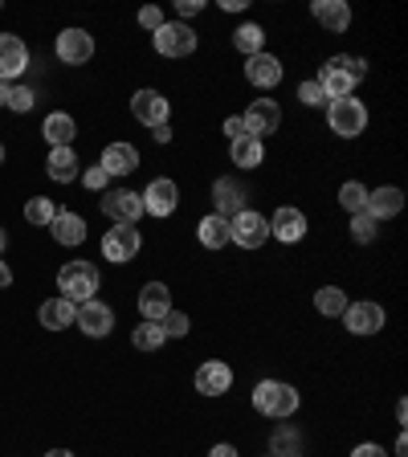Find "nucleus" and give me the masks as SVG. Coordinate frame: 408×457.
Masks as SVG:
<instances>
[{"mask_svg": "<svg viewBox=\"0 0 408 457\" xmlns=\"http://www.w3.org/2000/svg\"><path fill=\"white\" fill-rule=\"evenodd\" d=\"M363 78H368V62H363V57H352V54H339L323 66L319 86H323L327 103H335V98H352V90L363 82Z\"/></svg>", "mask_w": 408, "mask_h": 457, "instance_id": "f257e3e1", "label": "nucleus"}, {"mask_svg": "<svg viewBox=\"0 0 408 457\" xmlns=\"http://www.w3.org/2000/svg\"><path fill=\"white\" fill-rule=\"evenodd\" d=\"M254 409L270 420L295 417L298 412V388H290V384H282V380H262L254 388Z\"/></svg>", "mask_w": 408, "mask_h": 457, "instance_id": "f03ea898", "label": "nucleus"}, {"mask_svg": "<svg viewBox=\"0 0 408 457\" xmlns=\"http://www.w3.org/2000/svg\"><path fill=\"white\" fill-rule=\"evenodd\" d=\"M57 286H62V298L82 306L98 295V270L90 262H82V257H74V262H66V266L57 270Z\"/></svg>", "mask_w": 408, "mask_h": 457, "instance_id": "7ed1b4c3", "label": "nucleus"}, {"mask_svg": "<svg viewBox=\"0 0 408 457\" xmlns=\"http://www.w3.org/2000/svg\"><path fill=\"white\" fill-rule=\"evenodd\" d=\"M327 127L343 139H355L368 127V106L360 98H335V103H327Z\"/></svg>", "mask_w": 408, "mask_h": 457, "instance_id": "20e7f679", "label": "nucleus"}, {"mask_svg": "<svg viewBox=\"0 0 408 457\" xmlns=\"http://www.w3.org/2000/svg\"><path fill=\"white\" fill-rule=\"evenodd\" d=\"M229 241L241 249H262L270 241V217H262L257 209H241L229 220Z\"/></svg>", "mask_w": 408, "mask_h": 457, "instance_id": "39448f33", "label": "nucleus"}, {"mask_svg": "<svg viewBox=\"0 0 408 457\" xmlns=\"http://www.w3.org/2000/svg\"><path fill=\"white\" fill-rule=\"evenodd\" d=\"M152 46L160 57H188L196 49V33H192L184 21H163L152 33Z\"/></svg>", "mask_w": 408, "mask_h": 457, "instance_id": "423d86ee", "label": "nucleus"}, {"mask_svg": "<svg viewBox=\"0 0 408 457\" xmlns=\"http://www.w3.org/2000/svg\"><path fill=\"white\" fill-rule=\"evenodd\" d=\"M139 200H143V212H147V217H171L176 204H180V188H176V180H168V176H155V180L139 192Z\"/></svg>", "mask_w": 408, "mask_h": 457, "instance_id": "0eeeda50", "label": "nucleus"}, {"mask_svg": "<svg viewBox=\"0 0 408 457\" xmlns=\"http://www.w3.org/2000/svg\"><path fill=\"white\" fill-rule=\"evenodd\" d=\"M241 123H246V135L266 139V135H274L278 127H282V106H278L274 98H254V106L241 114Z\"/></svg>", "mask_w": 408, "mask_h": 457, "instance_id": "6e6552de", "label": "nucleus"}, {"mask_svg": "<svg viewBox=\"0 0 408 457\" xmlns=\"http://www.w3.org/2000/svg\"><path fill=\"white\" fill-rule=\"evenodd\" d=\"M139 245H143L139 228L135 225H114V228H106V237H103V257L114 262V266H123V262H131V257L139 253Z\"/></svg>", "mask_w": 408, "mask_h": 457, "instance_id": "1a4fd4ad", "label": "nucleus"}, {"mask_svg": "<svg viewBox=\"0 0 408 457\" xmlns=\"http://www.w3.org/2000/svg\"><path fill=\"white\" fill-rule=\"evenodd\" d=\"M339 319L352 335H376V331H384V323H388V314H384L380 303H347V311H343Z\"/></svg>", "mask_w": 408, "mask_h": 457, "instance_id": "9d476101", "label": "nucleus"}, {"mask_svg": "<svg viewBox=\"0 0 408 457\" xmlns=\"http://www.w3.org/2000/svg\"><path fill=\"white\" fill-rule=\"evenodd\" d=\"M131 114L139 119L143 127H168V114H171V106H168V98L160 95V90H135L131 95Z\"/></svg>", "mask_w": 408, "mask_h": 457, "instance_id": "9b49d317", "label": "nucleus"}, {"mask_svg": "<svg viewBox=\"0 0 408 457\" xmlns=\"http://www.w3.org/2000/svg\"><path fill=\"white\" fill-rule=\"evenodd\" d=\"M103 212L114 220V225H139L143 200H139V192H127V188L103 192Z\"/></svg>", "mask_w": 408, "mask_h": 457, "instance_id": "f8f14e48", "label": "nucleus"}, {"mask_svg": "<svg viewBox=\"0 0 408 457\" xmlns=\"http://www.w3.org/2000/svg\"><path fill=\"white\" fill-rule=\"evenodd\" d=\"M54 49L66 66H86V62L95 57V37H90L86 29H66V33H57Z\"/></svg>", "mask_w": 408, "mask_h": 457, "instance_id": "ddd939ff", "label": "nucleus"}, {"mask_svg": "<svg viewBox=\"0 0 408 457\" xmlns=\"http://www.w3.org/2000/svg\"><path fill=\"white\" fill-rule=\"evenodd\" d=\"M270 237H278L282 245H298V241L306 237V212L282 204V209L270 217Z\"/></svg>", "mask_w": 408, "mask_h": 457, "instance_id": "4468645a", "label": "nucleus"}, {"mask_svg": "<svg viewBox=\"0 0 408 457\" xmlns=\"http://www.w3.org/2000/svg\"><path fill=\"white\" fill-rule=\"evenodd\" d=\"M78 327H82L90 339H106V335L114 331V311L106 303H98V298H90V303L78 306Z\"/></svg>", "mask_w": 408, "mask_h": 457, "instance_id": "2eb2a0df", "label": "nucleus"}, {"mask_svg": "<svg viewBox=\"0 0 408 457\" xmlns=\"http://www.w3.org/2000/svg\"><path fill=\"white\" fill-rule=\"evenodd\" d=\"M29 70V49L17 33H0V82H12Z\"/></svg>", "mask_w": 408, "mask_h": 457, "instance_id": "dca6fc26", "label": "nucleus"}, {"mask_svg": "<svg viewBox=\"0 0 408 457\" xmlns=\"http://www.w3.org/2000/svg\"><path fill=\"white\" fill-rule=\"evenodd\" d=\"M233 388V368L221 360H209L196 368V392L200 396H225Z\"/></svg>", "mask_w": 408, "mask_h": 457, "instance_id": "f3484780", "label": "nucleus"}, {"mask_svg": "<svg viewBox=\"0 0 408 457\" xmlns=\"http://www.w3.org/2000/svg\"><path fill=\"white\" fill-rule=\"evenodd\" d=\"M246 196H249V192L241 188V180H233V176H221V180L212 184V200H217V217H229V220H233L241 209H249Z\"/></svg>", "mask_w": 408, "mask_h": 457, "instance_id": "a211bd4d", "label": "nucleus"}, {"mask_svg": "<svg viewBox=\"0 0 408 457\" xmlns=\"http://www.w3.org/2000/svg\"><path fill=\"white\" fill-rule=\"evenodd\" d=\"M246 78L254 86H262V90H274L278 82H282V62H278L274 54H254V57H246Z\"/></svg>", "mask_w": 408, "mask_h": 457, "instance_id": "6ab92c4d", "label": "nucleus"}, {"mask_svg": "<svg viewBox=\"0 0 408 457\" xmlns=\"http://www.w3.org/2000/svg\"><path fill=\"white\" fill-rule=\"evenodd\" d=\"M400 209H404V192H400L396 184H384V188L368 192V204H363V212H368L371 220H388V217H396Z\"/></svg>", "mask_w": 408, "mask_h": 457, "instance_id": "aec40b11", "label": "nucleus"}, {"mask_svg": "<svg viewBox=\"0 0 408 457\" xmlns=\"http://www.w3.org/2000/svg\"><path fill=\"white\" fill-rule=\"evenodd\" d=\"M171 311V290L163 282H147L139 290V314H143V323H160L163 314Z\"/></svg>", "mask_w": 408, "mask_h": 457, "instance_id": "412c9836", "label": "nucleus"}, {"mask_svg": "<svg viewBox=\"0 0 408 457\" xmlns=\"http://www.w3.org/2000/svg\"><path fill=\"white\" fill-rule=\"evenodd\" d=\"M98 163L106 176H131V171H139V152H135V143H111Z\"/></svg>", "mask_w": 408, "mask_h": 457, "instance_id": "4be33fe9", "label": "nucleus"}, {"mask_svg": "<svg viewBox=\"0 0 408 457\" xmlns=\"http://www.w3.org/2000/svg\"><path fill=\"white\" fill-rule=\"evenodd\" d=\"M311 12L327 33H347V29H352V9H347L343 0H314Z\"/></svg>", "mask_w": 408, "mask_h": 457, "instance_id": "5701e85b", "label": "nucleus"}, {"mask_svg": "<svg viewBox=\"0 0 408 457\" xmlns=\"http://www.w3.org/2000/svg\"><path fill=\"white\" fill-rule=\"evenodd\" d=\"M49 233H54L57 245H82L86 241V220L70 209H57V217L49 220Z\"/></svg>", "mask_w": 408, "mask_h": 457, "instance_id": "b1692460", "label": "nucleus"}, {"mask_svg": "<svg viewBox=\"0 0 408 457\" xmlns=\"http://www.w3.org/2000/svg\"><path fill=\"white\" fill-rule=\"evenodd\" d=\"M37 319H41V327H46V331H66V327H74L78 306L70 303V298H49V303H41Z\"/></svg>", "mask_w": 408, "mask_h": 457, "instance_id": "393cba45", "label": "nucleus"}, {"mask_svg": "<svg viewBox=\"0 0 408 457\" xmlns=\"http://www.w3.org/2000/svg\"><path fill=\"white\" fill-rule=\"evenodd\" d=\"M46 171H49V180H57V184L78 180L82 171H78V155H74V147H49Z\"/></svg>", "mask_w": 408, "mask_h": 457, "instance_id": "a878e982", "label": "nucleus"}, {"mask_svg": "<svg viewBox=\"0 0 408 457\" xmlns=\"http://www.w3.org/2000/svg\"><path fill=\"white\" fill-rule=\"evenodd\" d=\"M41 135L49 139V147H70V143H74V135H78V123L70 119L66 111H54L46 119V127H41Z\"/></svg>", "mask_w": 408, "mask_h": 457, "instance_id": "bb28decb", "label": "nucleus"}, {"mask_svg": "<svg viewBox=\"0 0 408 457\" xmlns=\"http://www.w3.org/2000/svg\"><path fill=\"white\" fill-rule=\"evenodd\" d=\"M229 155H233V163L246 171H254L257 163L266 160V147H262V139H254V135H241V139L229 143Z\"/></svg>", "mask_w": 408, "mask_h": 457, "instance_id": "cd10ccee", "label": "nucleus"}, {"mask_svg": "<svg viewBox=\"0 0 408 457\" xmlns=\"http://www.w3.org/2000/svg\"><path fill=\"white\" fill-rule=\"evenodd\" d=\"M196 237L204 249H225L229 245V217H217V212H209V217L196 225Z\"/></svg>", "mask_w": 408, "mask_h": 457, "instance_id": "c85d7f7f", "label": "nucleus"}, {"mask_svg": "<svg viewBox=\"0 0 408 457\" xmlns=\"http://www.w3.org/2000/svg\"><path fill=\"white\" fill-rule=\"evenodd\" d=\"M314 311L327 314V319H339V314L347 311V295H343L339 286H323V290L314 295Z\"/></svg>", "mask_w": 408, "mask_h": 457, "instance_id": "c756f323", "label": "nucleus"}, {"mask_svg": "<svg viewBox=\"0 0 408 457\" xmlns=\"http://www.w3.org/2000/svg\"><path fill=\"white\" fill-rule=\"evenodd\" d=\"M233 46H237V54H246V57L262 54V46H266V29L262 25H241L237 33H233Z\"/></svg>", "mask_w": 408, "mask_h": 457, "instance_id": "7c9ffc66", "label": "nucleus"}, {"mask_svg": "<svg viewBox=\"0 0 408 457\" xmlns=\"http://www.w3.org/2000/svg\"><path fill=\"white\" fill-rule=\"evenodd\" d=\"M131 343L139 347V352H160L163 343H168V335H163V327H160V323H143V327H135Z\"/></svg>", "mask_w": 408, "mask_h": 457, "instance_id": "2f4dec72", "label": "nucleus"}, {"mask_svg": "<svg viewBox=\"0 0 408 457\" xmlns=\"http://www.w3.org/2000/svg\"><path fill=\"white\" fill-rule=\"evenodd\" d=\"M339 204L352 212V217H355V212H363V204H368V188H363L360 180H347L339 188Z\"/></svg>", "mask_w": 408, "mask_h": 457, "instance_id": "473e14b6", "label": "nucleus"}, {"mask_svg": "<svg viewBox=\"0 0 408 457\" xmlns=\"http://www.w3.org/2000/svg\"><path fill=\"white\" fill-rule=\"evenodd\" d=\"M54 217H57V209H54V200H49V196H33L25 204V220H29V225H49Z\"/></svg>", "mask_w": 408, "mask_h": 457, "instance_id": "72a5a7b5", "label": "nucleus"}, {"mask_svg": "<svg viewBox=\"0 0 408 457\" xmlns=\"http://www.w3.org/2000/svg\"><path fill=\"white\" fill-rule=\"evenodd\" d=\"M376 228H380V220H371L368 212H355V217H352V241L371 245V241H376Z\"/></svg>", "mask_w": 408, "mask_h": 457, "instance_id": "f704fd0d", "label": "nucleus"}, {"mask_svg": "<svg viewBox=\"0 0 408 457\" xmlns=\"http://www.w3.org/2000/svg\"><path fill=\"white\" fill-rule=\"evenodd\" d=\"M160 327H163V335H168V339H184V335L192 331V323H188V314H184V311H168L160 319Z\"/></svg>", "mask_w": 408, "mask_h": 457, "instance_id": "c9c22d12", "label": "nucleus"}, {"mask_svg": "<svg viewBox=\"0 0 408 457\" xmlns=\"http://www.w3.org/2000/svg\"><path fill=\"white\" fill-rule=\"evenodd\" d=\"M33 103H37V95L29 90V86H9V111H17V114H29L33 111Z\"/></svg>", "mask_w": 408, "mask_h": 457, "instance_id": "e433bc0d", "label": "nucleus"}, {"mask_svg": "<svg viewBox=\"0 0 408 457\" xmlns=\"http://www.w3.org/2000/svg\"><path fill=\"white\" fill-rule=\"evenodd\" d=\"M270 445H274V453H270V457H282V453L295 457V453H298V437H295V433H286V428H278Z\"/></svg>", "mask_w": 408, "mask_h": 457, "instance_id": "4c0bfd02", "label": "nucleus"}, {"mask_svg": "<svg viewBox=\"0 0 408 457\" xmlns=\"http://www.w3.org/2000/svg\"><path fill=\"white\" fill-rule=\"evenodd\" d=\"M298 98H303L306 106H323L327 95H323V86H319V78H306V82L298 86Z\"/></svg>", "mask_w": 408, "mask_h": 457, "instance_id": "58836bf2", "label": "nucleus"}, {"mask_svg": "<svg viewBox=\"0 0 408 457\" xmlns=\"http://www.w3.org/2000/svg\"><path fill=\"white\" fill-rule=\"evenodd\" d=\"M82 184H86V188H90V192H103L106 184H111V176H106V171H103V163H90V168L82 171Z\"/></svg>", "mask_w": 408, "mask_h": 457, "instance_id": "ea45409f", "label": "nucleus"}, {"mask_svg": "<svg viewBox=\"0 0 408 457\" xmlns=\"http://www.w3.org/2000/svg\"><path fill=\"white\" fill-rule=\"evenodd\" d=\"M139 25H143V29H152V33H155V29L163 25V12L155 9V4H147V9H139Z\"/></svg>", "mask_w": 408, "mask_h": 457, "instance_id": "a19ab883", "label": "nucleus"}, {"mask_svg": "<svg viewBox=\"0 0 408 457\" xmlns=\"http://www.w3.org/2000/svg\"><path fill=\"white\" fill-rule=\"evenodd\" d=\"M225 135H229V143L246 135V123H241V114H229V119H225Z\"/></svg>", "mask_w": 408, "mask_h": 457, "instance_id": "79ce46f5", "label": "nucleus"}, {"mask_svg": "<svg viewBox=\"0 0 408 457\" xmlns=\"http://www.w3.org/2000/svg\"><path fill=\"white\" fill-rule=\"evenodd\" d=\"M352 457H388V453H384V445H371V441H363V445L352 449Z\"/></svg>", "mask_w": 408, "mask_h": 457, "instance_id": "37998d69", "label": "nucleus"}, {"mask_svg": "<svg viewBox=\"0 0 408 457\" xmlns=\"http://www.w3.org/2000/svg\"><path fill=\"white\" fill-rule=\"evenodd\" d=\"M200 9H204L200 0H180V4H176V12H180V17H184V25H188V17H196Z\"/></svg>", "mask_w": 408, "mask_h": 457, "instance_id": "c03bdc74", "label": "nucleus"}, {"mask_svg": "<svg viewBox=\"0 0 408 457\" xmlns=\"http://www.w3.org/2000/svg\"><path fill=\"white\" fill-rule=\"evenodd\" d=\"M209 457H237V449H233V445H212Z\"/></svg>", "mask_w": 408, "mask_h": 457, "instance_id": "a18cd8bd", "label": "nucleus"}, {"mask_svg": "<svg viewBox=\"0 0 408 457\" xmlns=\"http://www.w3.org/2000/svg\"><path fill=\"white\" fill-rule=\"evenodd\" d=\"M4 286H12V270L0 262V290H4Z\"/></svg>", "mask_w": 408, "mask_h": 457, "instance_id": "49530a36", "label": "nucleus"}, {"mask_svg": "<svg viewBox=\"0 0 408 457\" xmlns=\"http://www.w3.org/2000/svg\"><path fill=\"white\" fill-rule=\"evenodd\" d=\"M155 143H171V127H155Z\"/></svg>", "mask_w": 408, "mask_h": 457, "instance_id": "de8ad7c7", "label": "nucleus"}, {"mask_svg": "<svg viewBox=\"0 0 408 457\" xmlns=\"http://www.w3.org/2000/svg\"><path fill=\"white\" fill-rule=\"evenodd\" d=\"M221 9H225V12H241V9H246V0H225Z\"/></svg>", "mask_w": 408, "mask_h": 457, "instance_id": "09e8293b", "label": "nucleus"}, {"mask_svg": "<svg viewBox=\"0 0 408 457\" xmlns=\"http://www.w3.org/2000/svg\"><path fill=\"white\" fill-rule=\"evenodd\" d=\"M396 457H408V441H404V437L396 441Z\"/></svg>", "mask_w": 408, "mask_h": 457, "instance_id": "8fccbe9b", "label": "nucleus"}, {"mask_svg": "<svg viewBox=\"0 0 408 457\" xmlns=\"http://www.w3.org/2000/svg\"><path fill=\"white\" fill-rule=\"evenodd\" d=\"M9 103V82H0V106Z\"/></svg>", "mask_w": 408, "mask_h": 457, "instance_id": "3c124183", "label": "nucleus"}, {"mask_svg": "<svg viewBox=\"0 0 408 457\" xmlns=\"http://www.w3.org/2000/svg\"><path fill=\"white\" fill-rule=\"evenodd\" d=\"M46 457H74V453H70V449H49Z\"/></svg>", "mask_w": 408, "mask_h": 457, "instance_id": "603ef678", "label": "nucleus"}, {"mask_svg": "<svg viewBox=\"0 0 408 457\" xmlns=\"http://www.w3.org/2000/svg\"><path fill=\"white\" fill-rule=\"evenodd\" d=\"M4 249H9V237H4V228H0V253H4Z\"/></svg>", "mask_w": 408, "mask_h": 457, "instance_id": "864d4df0", "label": "nucleus"}, {"mask_svg": "<svg viewBox=\"0 0 408 457\" xmlns=\"http://www.w3.org/2000/svg\"><path fill=\"white\" fill-rule=\"evenodd\" d=\"M0 163H4V143H0Z\"/></svg>", "mask_w": 408, "mask_h": 457, "instance_id": "5fc2aeb1", "label": "nucleus"}, {"mask_svg": "<svg viewBox=\"0 0 408 457\" xmlns=\"http://www.w3.org/2000/svg\"><path fill=\"white\" fill-rule=\"evenodd\" d=\"M295 457H303V453H295Z\"/></svg>", "mask_w": 408, "mask_h": 457, "instance_id": "6e6d98bb", "label": "nucleus"}, {"mask_svg": "<svg viewBox=\"0 0 408 457\" xmlns=\"http://www.w3.org/2000/svg\"><path fill=\"white\" fill-rule=\"evenodd\" d=\"M266 457H270V453H266Z\"/></svg>", "mask_w": 408, "mask_h": 457, "instance_id": "4d7b16f0", "label": "nucleus"}]
</instances>
